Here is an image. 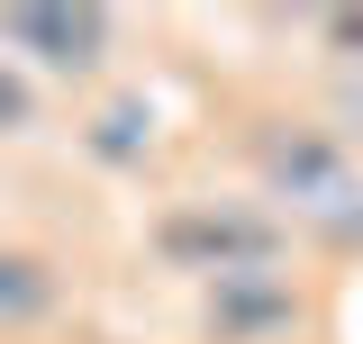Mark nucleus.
<instances>
[{
	"instance_id": "1",
	"label": "nucleus",
	"mask_w": 363,
	"mask_h": 344,
	"mask_svg": "<svg viewBox=\"0 0 363 344\" xmlns=\"http://www.w3.org/2000/svg\"><path fill=\"white\" fill-rule=\"evenodd\" d=\"M236 164L255 181L291 245L318 263H363V145L336 136L318 109H291V100H264L236 118Z\"/></svg>"
},
{
	"instance_id": "2",
	"label": "nucleus",
	"mask_w": 363,
	"mask_h": 344,
	"mask_svg": "<svg viewBox=\"0 0 363 344\" xmlns=\"http://www.w3.org/2000/svg\"><path fill=\"white\" fill-rule=\"evenodd\" d=\"M145 254L164 263L173 281L209 290L227 272H264V263H300L291 227L255 200V190H191V200H164L145 217Z\"/></svg>"
},
{
	"instance_id": "3",
	"label": "nucleus",
	"mask_w": 363,
	"mask_h": 344,
	"mask_svg": "<svg viewBox=\"0 0 363 344\" xmlns=\"http://www.w3.org/2000/svg\"><path fill=\"white\" fill-rule=\"evenodd\" d=\"M118 37H128V18L100 9V0H9L0 9V55L28 64L37 82H64V91H100L109 82Z\"/></svg>"
},
{
	"instance_id": "4",
	"label": "nucleus",
	"mask_w": 363,
	"mask_h": 344,
	"mask_svg": "<svg viewBox=\"0 0 363 344\" xmlns=\"http://www.w3.org/2000/svg\"><path fill=\"white\" fill-rule=\"evenodd\" d=\"M191 336L200 344H309L318 336V290L300 263H264V272H227L191 299Z\"/></svg>"
},
{
	"instance_id": "5",
	"label": "nucleus",
	"mask_w": 363,
	"mask_h": 344,
	"mask_svg": "<svg viewBox=\"0 0 363 344\" xmlns=\"http://www.w3.org/2000/svg\"><path fill=\"white\" fill-rule=\"evenodd\" d=\"M64 308H73L64 254H45L28 236H0V344H28L45 326H64Z\"/></svg>"
},
{
	"instance_id": "6",
	"label": "nucleus",
	"mask_w": 363,
	"mask_h": 344,
	"mask_svg": "<svg viewBox=\"0 0 363 344\" xmlns=\"http://www.w3.org/2000/svg\"><path fill=\"white\" fill-rule=\"evenodd\" d=\"M73 145H82V164H91V172H118V181H136V172L164 154V118H155V100H145L136 82H118V91H100V100L82 109Z\"/></svg>"
},
{
	"instance_id": "7",
	"label": "nucleus",
	"mask_w": 363,
	"mask_h": 344,
	"mask_svg": "<svg viewBox=\"0 0 363 344\" xmlns=\"http://www.w3.org/2000/svg\"><path fill=\"white\" fill-rule=\"evenodd\" d=\"M37 127H45V91H37V73L0 55V145H18V136H37Z\"/></svg>"
}]
</instances>
